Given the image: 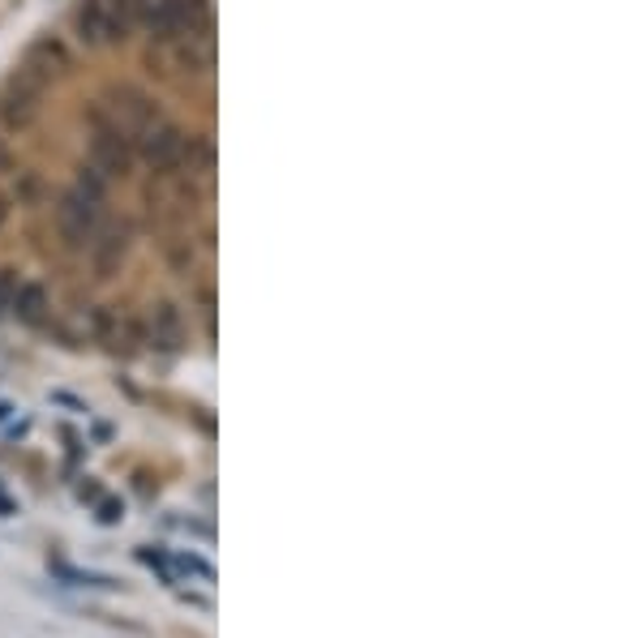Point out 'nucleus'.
Here are the masks:
<instances>
[{
    "mask_svg": "<svg viewBox=\"0 0 643 638\" xmlns=\"http://www.w3.org/2000/svg\"><path fill=\"white\" fill-rule=\"evenodd\" d=\"M44 73H35L30 65H22V70L9 77V86H4V95H0V121H4V129H26V125H35V116H39V99H44Z\"/></svg>",
    "mask_w": 643,
    "mask_h": 638,
    "instance_id": "f257e3e1",
    "label": "nucleus"
},
{
    "mask_svg": "<svg viewBox=\"0 0 643 638\" xmlns=\"http://www.w3.org/2000/svg\"><path fill=\"white\" fill-rule=\"evenodd\" d=\"M99 207H103V202H95V198H86V193H77V189H70V193L61 198V207H57V227H61L65 249H73V253L90 249V240H95V232H99Z\"/></svg>",
    "mask_w": 643,
    "mask_h": 638,
    "instance_id": "f03ea898",
    "label": "nucleus"
},
{
    "mask_svg": "<svg viewBox=\"0 0 643 638\" xmlns=\"http://www.w3.org/2000/svg\"><path fill=\"white\" fill-rule=\"evenodd\" d=\"M138 154L146 159L150 172L172 176V172L181 167V159H185V134H181L176 125L154 121V125H146L143 134H138Z\"/></svg>",
    "mask_w": 643,
    "mask_h": 638,
    "instance_id": "7ed1b4c3",
    "label": "nucleus"
},
{
    "mask_svg": "<svg viewBox=\"0 0 643 638\" xmlns=\"http://www.w3.org/2000/svg\"><path fill=\"white\" fill-rule=\"evenodd\" d=\"M77 35H82V43H90V48H108V43L125 39L121 26H116L112 0H86V4L77 9Z\"/></svg>",
    "mask_w": 643,
    "mask_h": 638,
    "instance_id": "20e7f679",
    "label": "nucleus"
},
{
    "mask_svg": "<svg viewBox=\"0 0 643 638\" xmlns=\"http://www.w3.org/2000/svg\"><path fill=\"white\" fill-rule=\"evenodd\" d=\"M90 330H95V339L103 343V348H112V352H134L138 348V322L134 317H125V313H116V309H95L90 313Z\"/></svg>",
    "mask_w": 643,
    "mask_h": 638,
    "instance_id": "39448f33",
    "label": "nucleus"
},
{
    "mask_svg": "<svg viewBox=\"0 0 643 638\" xmlns=\"http://www.w3.org/2000/svg\"><path fill=\"white\" fill-rule=\"evenodd\" d=\"M90 154H95V167H99L103 176H125V172H129V163H134L129 142H125V134H121V129H95V138H90Z\"/></svg>",
    "mask_w": 643,
    "mask_h": 638,
    "instance_id": "423d86ee",
    "label": "nucleus"
},
{
    "mask_svg": "<svg viewBox=\"0 0 643 638\" xmlns=\"http://www.w3.org/2000/svg\"><path fill=\"white\" fill-rule=\"evenodd\" d=\"M125 249H129V232H125V227H103V232H95V240H90L95 271H99V275H112V271L125 262Z\"/></svg>",
    "mask_w": 643,
    "mask_h": 638,
    "instance_id": "0eeeda50",
    "label": "nucleus"
},
{
    "mask_svg": "<svg viewBox=\"0 0 643 638\" xmlns=\"http://www.w3.org/2000/svg\"><path fill=\"white\" fill-rule=\"evenodd\" d=\"M150 343L159 352H176L185 343V322H181L176 304H154V313H150Z\"/></svg>",
    "mask_w": 643,
    "mask_h": 638,
    "instance_id": "6e6552de",
    "label": "nucleus"
},
{
    "mask_svg": "<svg viewBox=\"0 0 643 638\" xmlns=\"http://www.w3.org/2000/svg\"><path fill=\"white\" fill-rule=\"evenodd\" d=\"M26 65L35 73H44V77H52V73H70L73 70V57L65 52V43L61 39H39L35 48H30V57H26Z\"/></svg>",
    "mask_w": 643,
    "mask_h": 638,
    "instance_id": "1a4fd4ad",
    "label": "nucleus"
},
{
    "mask_svg": "<svg viewBox=\"0 0 643 638\" xmlns=\"http://www.w3.org/2000/svg\"><path fill=\"white\" fill-rule=\"evenodd\" d=\"M9 309L17 313V322L39 326V322L48 317V287L44 284H17V291H13V304H9Z\"/></svg>",
    "mask_w": 643,
    "mask_h": 638,
    "instance_id": "9d476101",
    "label": "nucleus"
},
{
    "mask_svg": "<svg viewBox=\"0 0 643 638\" xmlns=\"http://www.w3.org/2000/svg\"><path fill=\"white\" fill-rule=\"evenodd\" d=\"M138 22L154 30V39H176V9L172 0H138Z\"/></svg>",
    "mask_w": 643,
    "mask_h": 638,
    "instance_id": "9b49d317",
    "label": "nucleus"
},
{
    "mask_svg": "<svg viewBox=\"0 0 643 638\" xmlns=\"http://www.w3.org/2000/svg\"><path fill=\"white\" fill-rule=\"evenodd\" d=\"M172 9H176V26L181 30H189V35H202L207 30V0H172Z\"/></svg>",
    "mask_w": 643,
    "mask_h": 638,
    "instance_id": "f8f14e48",
    "label": "nucleus"
},
{
    "mask_svg": "<svg viewBox=\"0 0 643 638\" xmlns=\"http://www.w3.org/2000/svg\"><path fill=\"white\" fill-rule=\"evenodd\" d=\"M73 189H77V193H86V198H95V202H103V198H108V176H103L99 167H82Z\"/></svg>",
    "mask_w": 643,
    "mask_h": 638,
    "instance_id": "ddd939ff",
    "label": "nucleus"
},
{
    "mask_svg": "<svg viewBox=\"0 0 643 638\" xmlns=\"http://www.w3.org/2000/svg\"><path fill=\"white\" fill-rule=\"evenodd\" d=\"M39 198H44V180H39L35 172H22V176H17V202H22V207H35Z\"/></svg>",
    "mask_w": 643,
    "mask_h": 638,
    "instance_id": "4468645a",
    "label": "nucleus"
},
{
    "mask_svg": "<svg viewBox=\"0 0 643 638\" xmlns=\"http://www.w3.org/2000/svg\"><path fill=\"white\" fill-rule=\"evenodd\" d=\"M13 291H17V275L13 271H0V313L13 304Z\"/></svg>",
    "mask_w": 643,
    "mask_h": 638,
    "instance_id": "2eb2a0df",
    "label": "nucleus"
},
{
    "mask_svg": "<svg viewBox=\"0 0 643 638\" xmlns=\"http://www.w3.org/2000/svg\"><path fill=\"white\" fill-rule=\"evenodd\" d=\"M176 562H181V570H189V574H198V578H207V583L214 578V570L207 566L202 558H176Z\"/></svg>",
    "mask_w": 643,
    "mask_h": 638,
    "instance_id": "dca6fc26",
    "label": "nucleus"
},
{
    "mask_svg": "<svg viewBox=\"0 0 643 638\" xmlns=\"http://www.w3.org/2000/svg\"><path fill=\"white\" fill-rule=\"evenodd\" d=\"M121 514H125L121 501H103V505H99V523H121Z\"/></svg>",
    "mask_w": 643,
    "mask_h": 638,
    "instance_id": "f3484780",
    "label": "nucleus"
},
{
    "mask_svg": "<svg viewBox=\"0 0 643 638\" xmlns=\"http://www.w3.org/2000/svg\"><path fill=\"white\" fill-rule=\"evenodd\" d=\"M4 172H13V150H9V142L0 138V176H4Z\"/></svg>",
    "mask_w": 643,
    "mask_h": 638,
    "instance_id": "a211bd4d",
    "label": "nucleus"
},
{
    "mask_svg": "<svg viewBox=\"0 0 643 638\" xmlns=\"http://www.w3.org/2000/svg\"><path fill=\"white\" fill-rule=\"evenodd\" d=\"M4 218H9V207H4V198H0V227H4Z\"/></svg>",
    "mask_w": 643,
    "mask_h": 638,
    "instance_id": "6ab92c4d",
    "label": "nucleus"
}]
</instances>
